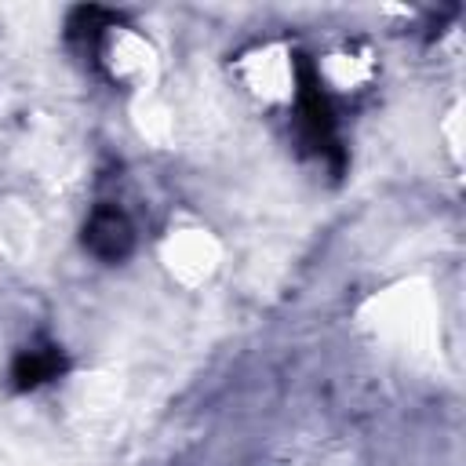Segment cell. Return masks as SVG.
<instances>
[{"mask_svg":"<svg viewBox=\"0 0 466 466\" xmlns=\"http://www.w3.org/2000/svg\"><path fill=\"white\" fill-rule=\"evenodd\" d=\"M55 371H58V353H55L51 346H47V350H25V353L15 360V382H18L22 390L47 382Z\"/></svg>","mask_w":466,"mask_h":466,"instance_id":"2","label":"cell"},{"mask_svg":"<svg viewBox=\"0 0 466 466\" xmlns=\"http://www.w3.org/2000/svg\"><path fill=\"white\" fill-rule=\"evenodd\" d=\"M131 222L116 211V208H98L87 226H84V244L98 255V258H124L131 251Z\"/></svg>","mask_w":466,"mask_h":466,"instance_id":"1","label":"cell"}]
</instances>
